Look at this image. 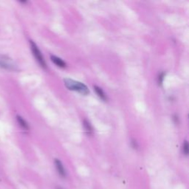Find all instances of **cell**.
Instances as JSON below:
<instances>
[{
  "label": "cell",
  "mask_w": 189,
  "mask_h": 189,
  "mask_svg": "<svg viewBox=\"0 0 189 189\" xmlns=\"http://www.w3.org/2000/svg\"><path fill=\"white\" fill-rule=\"evenodd\" d=\"M64 85L68 90L78 92L80 94H84V95H87L90 93V90L87 86L81 82L75 81L73 79H70V78H64Z\"/></svg>",
  "instance_id": "6da1fadb"
},
{
  "label": "cell",
  "mask_w": 189,
  "mask_h": 189,
  "mask_svg": "<svg viewBox=\"0 0 189 189\" xmlns=\"http://www.w3.org/2000/svg\"><path fill=\"white\" fill-rule=\"evenodd\" d=\"M30 44H31V48L32 50V53H33L34 57L36 59V61H38V63L39 64V65L41 66L42 68L44 69H46L47 68V65H46V62L45 61V59H44L43 56L40 51V50L38 47V46L36 45L35 42H33V41H30Z\"/></svg>",
  "instance_id": "7a4b0ae2"
},
{
  "label": "cell",
  "mask_w": 189,
  "mask_h": 189,
  "mask_svg": "<svg viewBox=\"0 0 189 189\" xmlns=\"http://www.w3.org/2000/svg\"><path fill=\"white\" fill-rule=\"evenodd\" d=\"M55 166L59 175L62 178H65L67 177V172L61 160L59 159H55Z\"/></svg>",
  "instance_id": "3957f363"
},
{
  "label": "cell",
  "mask_w": 189,
  "mask_h": 189,
  "mask_svg": "<svg viewBox=\"0 0 189 189\" xmlns=\"http://www.w3.org/2000/svg\"><path fill=\"white\" fill-rule=\"evenodd\" d=\"M50 58H51V61H53V63L56 64V65H57L58 67H59L61 68H64V67H66V66H67V64H66L65 62H64L61 59L57 57V56H51V57Z\"/></svg>",
  "instance_id": "277c9868"
},
{
  "label": "cell",
  "mask_w": 189,
  "mask_h": 189,
  "mask_svg": "<svg viewBox=\"0 0 189 189\" xmlns=\"http://www.w3.org/2000/svg\"><path fill=\"white\" fill-rule=\"evenodd\" d=\"M94 90L95 91L96 94H98V96L100 98V99H102L103 100H106L107 99L106 95L105 94V93H104L103 90H102L100 87H99V86H94Z\"/></svg>",
  "instance_id": "5b68a950"
},
{
  "label": "cell",
  "mask_w": 189,
  "mask_h": 189,
  "mask_svg": "<svg viewBox=\"0 0 189 189\" xmlns=\"http://www.w3.org/2000/svg\"><path fill=\"white\" fill-rule=\"evenodd\" d=\"M17 121L19 124V125L22 126L23 128H25V129H28L29 128V126H28L27 123L25 121V120L23 119L22 118L20 117V116H17Z\"/></svg>",
  "instance_id": "8992f818"
},
{
  "label": "cell",
  "mask_w": 189,
  "mask_h": 189,
  "mask_svg": "<svg viewBox=\"0 0 189 189\" xmlns=\"http://www.w3.org/2000/svg\"><path fill=\"white\" fill-rule=\"evenodd\" d=\"M84 128H85V129H86V132H87L88 134H90L92 133V126L90 125V123L87 121V120H84Z\"/></svg>",
  "instance_id": "52a82bcc"
},
{
  "label": "cell",
  "mask_w": 189,
  "mask_h": 189,
  "mask_svg": "<svg viewBox=\"0 0 189 189\" xmlns=\"http://www.w3.org/2000/svg\"><path fill=\"white\" fill-rule=\"evenodd\" d=\"M182 152L185 155L187 156L188 154V143L186 140L184 142L183 146H182Z\"/></svg>",
  "instance_id": "ba28073f"
},
{
  "label": "cell",
  "mask_w": 189,
  "mask_h": 189,
  "mask_svg": "<svg viewBox=\"0 0 189 189\" xmlns=\"http://www.w3.org/2000/svg\"><path fill=\"white\" fill-rule=\"evenodd\" d=\"M131 144H132V146L134 148H138V143H137L136 140H134V139H132V140H131Z\"/></svg>",
  "instance_id": "9c48e42d"
},
{
  "label": "cell",
  "mask_w": 189,
  "mask_h": 189,
  "mask_svg": "<svg viewBox=\"0 0 189 189\" xmlns=\"http://www.w3.org/2000/svg\"><path fill=\"white\" fill-rule=\"evenodd\" d=\"M164 76H165V74L164 73H161L160 75H159V78H158L159 84H162V81H163Z\"/></svg>",
  "instance_id": "30bf717a"
},
{
  "label": "cell",
  "mask_w": 189,
  "mask_h": 189,
  "mask_svg": "<svg viewBox=\"0 0 189 189\" xmlns=\"http://www.w3.org/2000/svg\"><path fill=\"white\" fill-rule=\"evenodd\" d=\"M56 189H64V188H61V186H57V187H56Z\"/></svg>",
  "instance_id": "8fae6325"
}]
</instances>
